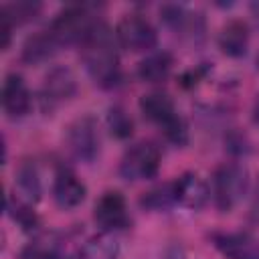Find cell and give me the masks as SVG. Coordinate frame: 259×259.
Wrapping results in <instances>:
<instances>
[{
  "label": "cell",
  "instance_id": "obj_1",
  "mask_svg": "<svg viewBox=\"0 0 259 259\" xmlns=\"http://www.w3.org/2000/svg\"><path fill=\"white\" fill-rule=\"evenodd\" d=\"M79 47L89 77L103 89L115 87L121 79L119 51H117L119 42L115 32L103 20H99Z\"/></svg>",
  "mask_w": 259,
  "mask_h": 259
},
{
  "label": "cell",
  "instance_id": "obj_2",
  "mask_svg": "<svg viewBox=\"0 0 259 259\" xmlns=\"http://www.w3.org/2000/svg\"><path fill=\"white\" fill-rule=\"evenodd\" d=\"M140 111L146 119L160 127L164 138L174 146H184L188 142V125L184 117L176 111L174 101L162 91H150L140 97Z\"/></svg>",
  "mask_w": 259,
  "mask_h": 259
},
{
  "label": "cell",
  "instance_id": "obj_3",
  "mask_svg": "<svg viewBox=\"0 0 259 259\" xmlns=\"http://www.w3.org/2000/svg\"><path fill=\"white\" fill-rule=\"evenodd\" d=\"M247 188H249V174L237 162L221 164L210 178L212 202L223 212L233 210L247 194Z\"/></svg>",
  "mask_w": 259,
  "mask_h": 259
},
{
  "label": "cell",
  "instance_id": "obj_4",
  "mask_svg": "<svg viewBox=\"0 0 259 259\" xmlns=\"http://www.w3.org/2000/svg\"><path fill=\"white\" fill-rule=\"evenodd\" d=\"M97 22H99V18H95V14L91 12V6L73 4V6H67L65 10H61L47 28L59 47L81 45Z\"/></svg>",
  "mask_w": 259,
  "mask_h": 259
},
{
  "label": "cell",
  "instance_id": "obj_5",
  "mask_svg": "<svg viewBox=\"0 0 259 259\" xmlns=\"http://www.w3.org/2000/svg\"><path fill=\"white\" fill-rule=\"evenodd\" d=\"M162 154L152 142H138L130 146L119 160V176L123 180H150L158 174Z\"/></svg>",
  "mask_w": 259,
  "mask_h": 259
},
{
  "label": "cell",
  "instance_id": "obj_6",
  "mask_svg": "<svg viewBox=\"0 0 259 259\" xmlns=\"http://www.w3.org/2000/svg\"><path fill=\"white\" fill-rule=\"evenodd\" d=\"M119 47L132 53H152L158 42V32L142 14H123L115 26Z\"/></svg>",
  "mask_w": 259,
  "mask_h": 259
},
{
  "label": "cell",
  "instance_id": "obj_7",
  "mask_svg": "<svg viewBox=\"0 0 259 259\" xmlns=\"http://www.w3.org/2000/svg\"><path fill=\"white\" fill-rule=\"evenodd\" d=\"M65 144L73 158L81 162H93L101 146L95 119L91 115H83L71 121L65 132Z\"/></svg>",
  "mask_w": 259,
  "mask_h": 259
},
{
  "label": "cell",
  "instance_id": "obj_8",
  "mask_svg": "<svg viewBox=\"0 0 259 259\" xmlns=\"http://www.w3.org/2000/svg\"><path fill=\"white\" fill-rule=\"evenodd\" d=\"M77 91V79L67 67H53L40 85V103L45 111H53L55 107L69 101Z\"/></svg>",
  "mask_w": 259,
  "mask_h": 259
},
{
  "label": "cell",
  "instance_id": "obj_9",
  "mask_svg": "<svg viewBox=\"0 0 259 259\" xmlns=\"http://www.w3.org/2000/svg\"><path fill=\"white\" fill-rule=\"evenodd\" d=\"M93 219L97 227L105 233H117L130 225V212L127 204L121 192L117 190H107L99 196L93 208Z\"/></svg>",
  "mask_w": 259,
  "mask_h": 259
},
{
  "label": "cell",
  "instance_id": "obj_10",
  "mask_svg": "<svg viewBox=\"0 0 259 259\" xmlns=\"http://www.w3.org/2000/svg\"><path fill=\"white\" fill-rule=\"evenodd\" d=\"M210 241L225 259H259V239L251 233H212Z\"/></svg>",
  "mask_w": 259,
  "mask_h": 259
},
{
  "label": "cell",
  "instance_id": "obj_11",
  "mask_svg": "<svg viewBox=\"0 0 259 259\" xmlns=\"http://www.w3.org/2000/svg\"><path fill=\"white\" fill-rule=\"evenodd\" d=\"M160 16L168 28H172L178 36L186 40H198L204 34V18L194 12H188L184 6L164 4L160 8Z\"/></svg>",
  "mask_w": 259,
  "mask_h": 259
},
{
  "label": "cell",
  "instance_id": "obj_12",
  "mask_svg": "<svg viewBox=\"0 0 259 259\" xmlns=\"http://www.w3.org/2000/svg\"><path fill=\"white\" fill-rule=\"evenodd\" d=\"M2 107L10 119L24 117L32 107V95L24 83V79L16 73L4 77L2 83Z\"/></svg>",
  "mask_w": 259,
  "mask_h": 259
},
{
  "label": "cell",
  "instance_id": "obj_13",
  "mask_svg": "<svg viewBox=\"0 0 259 259\" xmlns=\"http://www.w3.org/2000/svg\"><path fill=\"white\" fill-rule=\"evenodd\" d=\"M87 188L69 168H59L53 180V198L63 210L77 208L85 200Z\"/></svg>",
  "mask_w": 259,
  "mask_h": 259
},
{
  "label": "cell",
  "instance_id": "obj_14",
  "mask_svg": "<svg viewBox=\"0 0 259 259\" xmlns=\"http://www.w3.org/2000/svg\"><path fill=\"white\" fill-rule=\"evenodd\" d=\"M174 182V194H176V204L186 206V208H200L210 194L208 184L196 174V172H186L178 176Z\"/></svg>",
  "mask_w": 259,
  "mask_h": 259
},
{
  "label": "cell",
  "instance_id": "obj_15",
  "mask_svg": "<svg viewBox=\"0 0 259 259\" xmlns=\"http://www.w3.org/2000/svg\"><path fill=\"white\" fill-rule=\"evenodd\" d=\"M217 45L227 57H233V59L243 57L247 53V47H249V26H247V22H243L239 18H233L227 24H223V28L217 36Z\"/></svg>",
  "mask_w": 259,
  "mask_h": 259
},
{
  "label": "cell",
  "instance_id": "obj_16",
  "mask_svg": "<svg viewBox=\"0 0 259 259\" xmlns=\"http://www.w3.org/2000/svg\"><path fill=\"white\" fill-rule=\"evenodd\" d=\"M172 65H174V59L170 53L166 51H152L148 53L140 65H138V77L144 81V83H164L170 73H172Z\"/></svg>",
  "mask_w": 259,
  "mask_h": 259
},
{
  "label": "cell",
  "instance_id": "obj_17",
  "mask_svg": "<svg viewBox=\"0 0 259 259\" xmlns=\"http://www.w3.org/2000/svg\"><path fill=\"white\" fill-rule=\"evenodd\" d=\"M57 51H59L57 40L53 38V34L49 32V28H45V30H38V32L30 34L24 40L20 57L28 65H38V63L49 61Z\"/></svg>",
  "mask_w": 259,
  "mask_h": 259
},
{
  "label": "cell",
  "instance_id": "obj_18",
  "mask_svg": "<svg viewBox=\"0 0 259 259\" xmlns=\"http://www.w3.org/2000/svg\"><path fill=\"white\" fill-rule=\"evenodd\" d=\"M117 257H119V243L113 233H105V231L91 237L81 251V259H117Z\"/></svg>",
  "mask_w": 259,
  "mask_h": 259
},
{
  "label": "cell",
  "instance_id": "obj_19",
  "mask_svg": "<svg viewBox=\"0 0 259 259\" xmlns=\"http://www.w3.org/2000/svg\"><path fill=\"white\" fill-rule=\"evenodd\" d=\"M16 188L20 192V198L34 204L40 200V178H38V172H36V166L32 162H24L20 164L18 172H16Z\"/></svg>",
  "mask_w": 259,
  "mask_h": 259
},
{
  "label": "cell",
  "instance_id": "obj_20",
  "mask_svg": "<svg viewBox=\"0 0 259 259\" xmlns=\"http://www.w3.org/2000/svg\"><path fill=\"white\" fill-rule=\"evenodd\" d=\"M20 259H63L61 245L55 237H49V235L36 237L22 249Z\"/></svg>",
  "mask_w": 259,
  "mask_h": 259
},
{
  "label": "cell",
  "instance_id": "obj_21",
  "mask_svg": "<svg viewBox=\"0 0 259 259\" xmlns=\"http://www.w3.org/2000/svg\"><path fill=\"white\" fill-rule=\"evenodd\" d=\"M140 204L144 208H148V210H168L170 206L176 204L174 182H166V184H160V186L150 188L140 198Z\"/></svg>",
  "mask_w": 259,
  "mask_h": 259
},
{
  "label": "cell",
  "instance_id": "obj_22",
  "mask_svg": "<svg viewBox=\"0 0 259 259\" xmlns=\"http://www.w3.org/2000/svg\"><path fill=\"white\" fill-rule=\"evenodd\" d=\"M6 210L8 214L14 219V223H18L24 231H34L38 227V219L32 210V204L22 200L20 196H8L6 198Z\"/></svg>",
  "mask_w": 259,
  "mask_h": 259
},
{
  "label": "cell",
  "instance_id": "obj_23",
  "mask_svg": "<svg viewBox=\"0 0 259 259\" xmlns=\"http://www.w3.org/2000/svg\"><path fill=\"white\" fill-rule=\"evenodd\" d=\"M38 10H40V4L38 2H30V0H20V2L6 4V6L0 8V12H4L14 26H20V24L32 20L38 14Z\"/></svg>",
  "mask_w": 259,
  "mask_h": 259
},
{
  "label": "cell",
  "instance_id": "obj_24",
  "mask_svg": "<svg viewBox=\"0 0 259 259\" xmlns=\"http://www.w3.org/2000/svg\"><path fill=\"white\" fill-rule=\"evenodd\" d=\"M107 127H109V132H111V136H115L117 140H125V138H130L132 132H134V121H132V117L125 113L123 107L113 105V107H109V111H107Z\"/></svg>",
  "mask_w": 259,
  "mask_h": 259
},
{
  "label": "cell",
  "instance_id": "obj_25",
  "mask_svg": "<svg viewBox=\"0 0 259 259\" xmlns=\"http://www.w3.org/2000/svg\"><path fill=\"white\" fill-rule=\"evenodd\" d=\"M206 71H208V67H196V69L188 71V73L182 77V85H184V87H190V85L198 83V79H202Z\"/></svg>",
  "mask_w": 259,
  "mask_h": 259
},
{
  "label": "cell",
  "instance_id": "obj_26",
  "mask_svg": "<svg viewBox=\"0 0 259 259\" xmlns=\"http://www.w3.org/2000/svg\"><path fill=\"white\" fill-rule=\"evenodd\" d=\"M251 219L255 223H259V182L255 188V196H253V204H251Z\"/></svg>",
  "mask_w": 259,
  "mask_h": 259
},
{
  "label": "cell",
  "instance_id": "obj_27",
  "mask_svg": "<svg viewBox=\"0 0 259 259\" xmlns=\"http://www.w3.org/2000/svg\"><path fill=\"white\" fill-rule=\"evenodd\" d=\"M255 119L259 121V99H257V103H255Z\"/></svg>",
  "mask_w": 259,
  "mask_h": 259
},
{
  "label": "cell",
  "instance_id": "obj_28",
  "mask_svg": "<svg viewBox=\"0 0 259 259\" xmlns=\"http://www.w3.org/2000/svg\"><path fill=\"white\" fill-rule=\"evenodd\" d=\"M257 65H259V59H257Z\"/></svg>",
  "mask_w": 259,
  "mask_h": 259
}]
</instances>
